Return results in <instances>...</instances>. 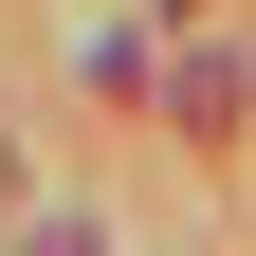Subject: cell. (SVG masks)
Instances as JSON below:
<instances>
[{
  "instance_id": "7a4b0ae2",
  "label": "cell",
  "mask_w": 256,
  "mask_h": 256,
  "mask_svg": "<svg viewBox=\"0 0 256 256\" xmlns=\"http://www.w3.org/2000/svg\"><path fill=\"white\" fill-rule=\"evenodd\" d=\"M18 256H110V238H92V220H18Z\"/></svg>"
},
{
  "instance_id": "6da1fadb",
  "label": "cell",
  "mask_w": 256,
  "mask_h": 256,
  "mask_svg": "<svg viewBox=\"0 0 256 256\" xmlns=\"http://www.w3.org/2000/svg\"><path fill=\"white\" fill-rule=\"evenodd\" d=\"M165 128H202V146H220V128H238V55H183V74H165Z\"/></svg>"
},
{
  "instance_id": "3957f363",
  "label": "cell",
  "mask_w": 256,
  "mask_h": 256,
  "mask_svg": "<svg viewBox=\"0 0 256 256\" xmlns=\"http://www.w3.org/2000/svg\"><path fill=\"white\" fill-rule=\"evenodd\" d=\"M0 183H18V146H0Z\"/></svg>"
}]
</instances>
